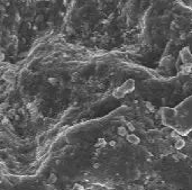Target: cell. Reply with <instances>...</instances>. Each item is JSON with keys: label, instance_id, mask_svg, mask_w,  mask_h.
<instances>
[{"label": "cell", "instance_id": "1", "mask_svg": "<svg viewBox=\"0 0 192 190\" xmlns=\"http://www.w3.org/2000/svg\"><path fill=\"white\" fill-rule=\"evenodd\" d=\"M55 181H56V175L52 174V175L50 177V179H48V182H50V183H52V182H55Z\"/></svg>", "mask_w": 192, "mask_h": 190}]
</instances>
